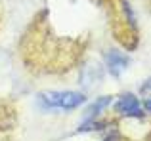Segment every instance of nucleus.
<instances>
[{"instance_id":"f257e3e1","label":"nucleus","mask_w":151,"mask_h":141,"mask_svg":"<svg viewBox=\"0 0 151 141\" xmlns=\"http://www.w3.org/2000/svg\"><path fill=\"white\" fill-rule=\"evenodd\" d=\"M111 29L113 34L126 50H134L138 46V23L128 0H117V6L111 10Z\"/></svg>"},{"instance_id":"f03ea898","label":"nucleus","mask_w":151,"mask_h":141,"mask_svg":"<svg viewBox=\"0 0 151 141\" xmlns=\"http://www.w3.org/2000/svg\"><path fill=\"white\" fill-rule=\"evenodd\" d=\"M42 107L46 109H63V111H71V109L81 107L86 101L84 93L78 92H48V93H40L38 97Z\"/></svg>"},{"instance_id":"7ed1b4c3","label":"nucleus","mask_w":151,"mask_h":141,"mask_svg":"<svg viewBox=\"0 0 151 141\" xmlns=\"http://www.w3.org/2000/svg\"><path fill=\"white\" fill-rule=\"evenodd\" d=\"M103 80V69L100 63L96 61H90V63L82 65L81 69V86L84 90H94L101 84Z\"/></svg>"},{"instance_id":"20e7f679","label":"nucleus","mask_w":151,"mask_h":141,"mask_svg":"<svg viewBox=\"0 0 151 141\" xmlns=\"http://www.w3.org/2000/svg\"><path fill=\"white\" fill-rule=\"evenodd\" d=\"M115 111H117L119 115L134 116V118L144 116V111H142L140 101H138V97L132 95V93H122V95L119 97V101L115 103Z\"/></svg>"},{"instance_id":"39448f33","label":"nucleus","mask_w":151,"mask_h":141,"mask_svg":"<svg viewBox=\"0 0 151 141\" xmlns=\"http://www.w3.org/2000/svg\"><path fill=\"white\" fill-rule=\"evenodd\" d=\"M105 65L109 74H113L115 78H119L128 67V57L124 53H121L119 50H109L105 53Z\"/></svg>"},{"instance_id":"423d86ee","label":"nucleus","mask_w":151,"mask_h":141,"mask_svg":"<svg viewBox=\"0 0 151 141\" xmlns=\"http://www.w3.org/2000/svg\"><path fill=\"white\" fill-rule=\"evenodd\" d=\"M111 101H113V97H111V95H107V97H98V99L94 101L92 105H90L88 113H86V120H94V118H96V116L103 111V109L109 107Z\"/></svg>"},{"instance_id":"0eeeda50","label":"nucleus","mask_w":151,"mask_h":141,"mask_svg":"<svg viewBox=\"0 0 151 141\" xmlns=\"http://www.w3.org/2000/svg\"><path fill=\"white\" fill-rule=\"evenodd\" d=\"M140 92H142V95H144L145 99H147V97H151V78H147V80L142 84Z\"/></svg>"},{"instance_id":"6e6552de","label":"nucleus","mask_w":151,"mask_h":141,"mask_svg":"<svg viewBox=\"0 0 151 141\" xmlns=\"http://www.w3.org/2000/svg\"><path fill=\"white\" fill-rule=\"evenodd\" d=\"M145 109L151 113V97H147V99H145Z\"/></svg>"}]
</instances>
